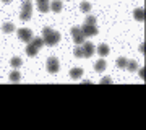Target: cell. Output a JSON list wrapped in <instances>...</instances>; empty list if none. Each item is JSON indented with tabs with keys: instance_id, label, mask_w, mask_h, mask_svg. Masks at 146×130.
Here are the masks:
<instances>
[{
	"instance_id": "ba28073f",
	"label": "cell",
	"mask_w": 146,
	"mask_h": 130,
	"mask_svg": "<svg viewBox=\"0 0 146 130\" xmlns=\"http://www.w3.org/2000/svg\"><path fill=\"white\" fill-rule=\"evenodd\" d=\"M96 52L99 54L101 57H106V55H109V54H110V49H109L107 44H101V46L96 49Z\"/></svg>"
},
{
	"instance_id": "30bf717a",
	"label": "cell",
	"mask_w": 146,
	"mask_h": 130,
	"mask_svg": "<svg viewBox=\"0 0 146 130\" xmlns=\"http://www.w3.org/2000/svg\"><path fill=\"white\" fill-rule=\"evenodd\" d=\"M70 77L73 78V80H80V78L83 77V68H72L70 70Z\"/></svg>"
},
{
	"instance_id": "d4e9b609",
	"label": "cell",
	"mask_w": 146,
	"mask_h": 130,
	"mask_svg": "<svg viewBox=\"0 0 146 130\" xmlns=\"http://www.w3.org/2000/svg\"><path fill=\"white\" fill-rule=\"evenodd\" d=\"M101 83H102V85H110V83H112V80H110V78L109 77H104V78H102V80H101Z\"/></svg>"
},
{
	"instance_id": "f1b7e54d",
	"label": "cell",
	"mask_w": 146,
	"mask_h": 130,
	"mask_svg": "<svg viewBox=\"0 0 146 130\" xmlns=\"http://www.w3.org/2000/svg\"><path fill=\"white\" fill-rule=\"evenodd\" d=\"M39 3H49V0H37V5Z\"/></svg>"
},
{
	"instance_id": "e0dca14e",
	"label": "cell",
	"mask_w": 146,
	"mask_h": 130,
	"mask_svg": "<svg viewBox=\"0 0 146 130\" xmlns=\"http://www.w3.org/2000/svg\"><path fill=\"white\" fill-rule=\"evenodd\" d=\"M37 10L41 11V13H47V11L50 10V3H39L37 5Z\"/></svg>"
},
{
	"instance_id": "5b68a950",
	"label": "cell",
	"mask_w": 146,
	"mask_h": 130,
	"mask_svg": "<svg viewBox=\"0 0 146 130\" xmlns=\"http://www.w3.org/2000/svg\"><path fill=\"white\" fill-rule=\"evenodd\" d=\"M58 60L55 57H49L47 59V72L49 73H57L58 72Z\"/></svg>"
},
{
	"instance_id": "4316f807",
	"label": "cell",
	"mask_w": 146,
	"mask_h": 130,
	"mask_svg": "<svg viewBox=\"0 0 146 130\" xmlns=\"http://www.w3.org/2000/svg\"><path fill=\"white\" fill-rule=\"evenodd\" d=\"M138 73H140V77L143 78V80H145V78H146V72H145V67H143V68H140V70H138Z\"/></svg>"
},
{
	"instance_id": "4fadbf2b",
	"label": "cell",
	"mask_w": 146,
	"mask_h": 130,
	"mask_svg": "<svg viewBox=\"0 0 146 130\" xmlns=\"http://www.w3.org/2000/svg\"><path fill=\"white\" fill-rule=\"evenodd\" d=\"M31 44L34 47H37V49H41L42 46H44V37H33L31 39Z\"/></svg>"
},
{
	"instance_id": "d6986e66",
	"label": "cell",
	"mask_w": 146,
	"mask_h": 130,
	"mask_svg": "<svg viewBox=\"0 0 146 130\" xmlns=\"http://www.w3.org/2000/svg\"><path fill=\"white\" fill-rule=\"evenodd\" d=\"M73 55H75V57H78V59L84 57V55H83V47H81V46H76L75 49H73Z\"/></svg>"
},
{
	"instance_id": "83f0119b",
	"label": "cell",
	"mask_w": 146,
	"mask_h": 130,
	"mask_svg": "<svg viewBox=\"0 0 146 130\" xmlns=\"http://www.w3.org/2000/svg\"><path fill=\"white\" fill-rule=\"evenodd\" d=\"M140 52H141V54H145V52H146V46H145V42H143V44L140 46Z\"/></svg>"
},
{
	"instance_id": "8992f818",
	"label": "cell",
	"mask_w": 146,
	"mask_h": 130,
	"mask_svg": "<svg viewBox=\"0 0 146 130\" xmlns=\"http://www.w3.org/2000/svg\"><path fill=\"white\" fill-rule=\"evenodd\" d=\"M81 29H83V34L86 37L96 36V34H98V28H96V25H88V23H84V26L81 28Z\"/></svg>"
},
{
	"instance_id": "f546056e",
	"label": "cell",
	"mask_w": 146,
	"mask_h": 130,
	"mask_svg": "<svg viewBox=\"0 0 146 130\" xmlns=\"http://www.w3.org/2000/svg\"><path fill=\"white\" fill-rule=\"evenodd\" d=\"M2 2H3V3H10L11 0H2Z\"/></svg>"
},
{
	"instance_id": "ac0fdd59",
	"label": "cell",
	"mask_w": 146,
	"mask_h": 130,
	"mask_svg": "<svg viewBox=\"0 0 146 130\" xmlns=\"http://www.w3.org/2000/svg\"><path fill=\"white\" fill-rule=\"evenodd\" d=\"M80 8H81V11H84V13H89V11H91V3H89V2H81V3H80Z\"/></svg>"
},
{
	"instance_id": "7a4b0ae2",
	"label": "cell",
	"mask_w": 146,
	"mask_h": 130,
	"mask_svg": "<svg viewBox=\"0 0 146 130\" xmlns=\"http://www.w3.org/2000/svg\"><path fill=\"white\" fill-rule=\"evenodd\" d=\"M72 36H73V41H75L76 46H81L84 42V39H86V36L83 34V29L78 28V26H73L72 28Z\"/></svg>"
},
{
	"instance_id": "8fae6325",
	"label": "cell",
	"mask_w": 146,
	"mask_h": 130,
	"mask_svg": "<svg viewBox=\"0 0 146 130\" xmlns=\"http://www.w3.org/2000/svg\"><path fill=\"white\" fill-rule=\"evenodd\" d=\"M63 5L60 0H52V3H50V10L54 11V13H58V11H62Z\"/></svg>"
},
{
	"instance_id": "484cf974",
	"label": "cell",
	"mask_w": 146,
	"mask_h": 130,
	"mask_svg": "<svg viewBox=\"0 0 146 130\" xmlns=\"http://www.w3.org/2000/svg\"><path fill=\"white\" fill-rule=\"evenodd\" d=\"M50 31H52V28H49V26H46V28L42 29V36H47V34H49Z\"/></svg>"
},
{
	"instance_id": "6da1fadb",
	"label": "cell",
	"mask_w": 146,
	"mask_h": 130,
	"mask_svg": "<svg viewBox=\"0 0 146 130\" xmlns=\"http://www.w3.org/2000/svg\"><path fill=\"white\" fill-rule=\"evenodd\" d=\"M42 37H44V44L46 46H57L58 41H60V33L52 29L47 36H42Z\"/></svg>"
},
{
	"instance_id": "7402d4cb",
	"label": "cell",
	"mask_w": 146,
	"mask_h": 130,
	"mask_svg": "<svg viewBox=\"0 0 146 130\" xmlns=\"http://www.w3.org/2000/svg\"><path fill=\"white\" fill-rule=\"evenodd\" d=\"M20 78H21V75H20L18 72H16V70H15V72H11V75H10V81H15V83H16V81H20Z\"/></svg>"
},
{
	"instance_id": "2e32d148",
	"label": "cell",
	"mask_w": 146,
	"mask_h": 130,
	"mask_svg": "<svg viewBox=\"0 0 146 130\" xmlns=\"http://www.w3.org/2000/svg\"><path fill=\"white\" fill-rule=\"evenodd\" d=\"M2 29H3V33H13L15 31V25L13 23H5L2 26Z\"/></svg>"
},
{
	"instance_id": "44dd1931",
	"label": "cell",
	"mask_w": 146,
	"mask_h": 130,
	"mask_svg": "<svg viewBox=\"0 0 146 130\" xmlns=\"http://www.w3.org/2000/svg\"><path fill=\"white\" fill-rule=\"evenodd\" d=\"M127 62H128V60H127L125 57H119L117 59V67L119 68H127Z\"/></svg>"
},
{
	"instance_id": "3957f363",
	"label": "cell",
	"mask_w": 146,
	"mask_h": 130,
	"mask_svg": "<svg viewBox=\"0 0 146 130\" xmlns=\"http://www.w3.org/2000/svg\"><path fill=\"white\" fill-rule=\"evenodd\" d=\"M18 39L20 41H23V42H31V39H33V33H31V29H26V28H21V29H18Z\"/></svg>"
},
{
	"instance_id": "7c38bea8",
	"label": "cell",
	"mask_w": 146,
	"mask_h": 130,
	"mask_svg": "<svg viewBox=\"0 0 146 130\" xmlns=\"http://www.w3.org/2000/svg\"><path fill=\"white\" fill-rule=\"evenodd\" d=\"M106 67H107V63H106V60L104 59H101V60H98V62L94 63V70H96V72H104L106 70Z\"/></svg>"
},
{
	"instance_id": "5bb4252c",
	"label": "cell",
	"mask_w": 146,
	"mask_h": 130,
	"mask_svg": "<svg viewBox=\"0 0 146 130\" xmlns=\"http://www.w3.org/2000/svg\"><path fill=\"white\" fill-rule=\"evenodd\" d=\"M23 13H31L33 11V5H31V2H29V0H25V2H23Z\"/></svg>"
},
{
	"instance_id": "603a6c76",
	"label": "cell",
	"mask_w": 146,
	"mask_h": 130,
	"mask_svg": "<svg viewBox=\"0 0 146 130\" xmlns=\"http://www.w3.org/2000/svg\"><path fill=\"white\" fill-rule=\"evenodd\" d=\"M86 23H88V25H96V16L88 15L86 16Z\"/></svg>"
},
{
	"instance_id": "cb8c5ba5",
	"label": "cell",
	"mask_w": 146,
	"mask_h": 130,
	"mask_svg": "<svg viewBox=\"0 0 146 130\" xmlns=\"http://www.w3.org/2000/svg\"><path fill=\"white\" fill-rule=\"evenodd\" d=\"M20 18H21L23 21H26V20H29V18H31V13H23V11H21Z\"/></svg>"
},
{
	"instance_id": "277c9868",
	"label": "cell",
	"mask_w": 146,
	"mask_h": 130,
	"mask_svg": "<svg viewBox=\"0 0 146 130\" xmlns=\"http://www.w3.org/2000/svg\"><path fill=\"white\" fill-rule=\"evenodd\" d=\"M81 47H83V55L84 57H93L94 54H96V47H94L91 42L84 41L83 44H81Z\"/></svg>"
},
{
	"instance_id": "52a82bcc",
	"label": "cell",
	"mask_w": 146,
	"mask_h": 130,
	"mask_svg": "<svg viewBox=\"0 0 146 130\" xmlns=\"http://www.w3.org/2000/svg\"><path fill=\"white\" fill-rule=\"evenodd\" d=\"M133 18H135L136 21H145V18H146L145 8H136V10L133 11Z\"/></svg>"
},
{
	"instance_id": "9c48e42d",
	"label": "cell",
	"mask_w": 146,
	"mask_h": 130,
	"mask_svg": "<svg viewBox=\"0 0 146 130\" xmlns=\"http://www.w3.org/2000/svg\"><path fill=\"white\" fill-rule=\"evenodd\" d=\"M37 52H39V49H37V47H34L31 42H28V46H26V55H29V57H36Z\"/></svg>"
},
{
	"instance_id": "9a60e30c",
	"label": "cell",
	"mask_w": 146,
	"mask_h": 130,
	"mask_svg": "<svg viewBox=\"0 0 146 130\" xmlns=\"http://www.w3.org/2000/svg\"><path fill=\"white\" fill-rule=\"evenodd\" d=\"M10 63H11V67H13V68H20L21 65H23V60H21L20 57H13Z\"/></svg>"
},
{
	"instance_id": "ffe728a7",
	"label": "cell",
	"mask_w": 146,
	"mask_h": 130,
	"mask_svg": "<svg viewBox=\"0 0 146 130\" xmlns=\"http://www.w3.org/2000/svg\"><path fill=\"white\" fill-rule=\"evenodd\" d=\"M127 68H128L130 72H135V70H138V63H136L135 60H128V62H127Z\"/></svg>"
}]
</instances>
